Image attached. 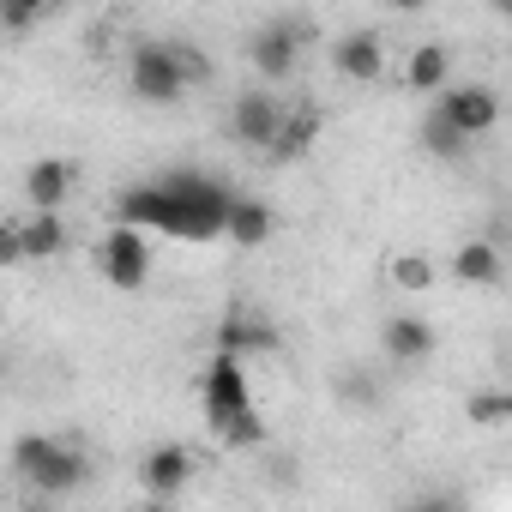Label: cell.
I'll return each mask as SVG.
<instances>
[{
    "label": "cell",
    "mask_w": 512,
    "mask_h": 512,
    "mask_svg": "<svg viewBox=\"0 0 512 512\" xmlns=\"http://www.w3.org/2000/svg\"><path fill=\"white\" fill-rule=\"evenodd\" d=\"M229 205H235V187H223L217 175L205 169H169L157 181H139L115 199V217L127 223H145L157 235H175V241H211L229 229Z\"/></svg>",
    "instance_id": "obj_1"
},
{
    "label": "cell",
    "mask_w": 512,
    "mask_h": 512,
    "mask_svg": "<svg viewBox=\"0 0 512 512\" xmlns=\"http://www.w3.org/2000/svg\"><path fill=\"white\" fill-rule=\"evenodd\" d=\"M199 398H205V428L217 434V446H229V452H253V446L266 440L260 404H253V380H247V356L217 350V356L205 362Z\"/></svg>",
    "instance_id": "obj_2"
},
{
    "label": "cell",
    "mask_w": 512,
    "mask_h": 512,
    "mask_svg": "<svg viewBox=\"0 0 512 512\" xmlns=\"http://www.w3.org/2000/svg\"><path fill=\"white\" fill-rule=\"evenodd\" d=\"M127 85H133L139 103L169 109L193 85H211V55L193 49V43H139L133 61H127Z\"/></svg>",
    "instance_id": "obj_3"
},
{
    "label": "cell",
    "mask_w": 512,
    "mask_h": 512,
    "mask_svg": "<svg viewBox=\"0 0 512 512\" xmlns=\"http://www.w3.org/2000/svg\"><path fill=\"white\" fill-rule=\"evenodd\" d=\"M13 476H19V482H31L43 500H61V494H73V488L91 476V464H85V452H79L73 440L25 434V440L13 446Z\"/></svg>",
    "instance_id": "obj_4"
},
{
    "label": "cell",
    "mask_w": 512,
    "mask_h": 512,
    "mask_svg": "<svg viewBox=\"0 0 512 512\" xmlns=\"http://www.w3.org/2000/svg\"><path fill=\"white\" fill-rule=\"evenodd\" d=\"M97 272H103L109 290H145V278H151V229L115 217V229L97 241Z\"/></svg>",
    "instance_id": "obj_5"
},
{
    "label": "cell",
    "mask_w": 512,
    "mask_h": 512,
    "mask_svg": "<svg viewBox=\"0 0 512 512\" xmlns=\"http://www.w3.org/2000/svg\"><path fill=\"white\" fill-rule=\"evenodd\" d=\"M284 121H290V103L272 91V85H253V91H241L235 103H229V139L241 145V151H272V139L284 133Z\"/></svg>",
    "instance_id": "obj_6"
},
{
    "label": "cell",
    "mask_w": 512,
    "mask_h": 512,
    "mask_svg": "<svg viewBox=\"0 0 512 512\" xmlns=\"http://www.w3.org/2000/svg\"><path fill=\"white\" fill-rule=\"evenodd\" d=\"M61 253H67V223H61V211H31V217L7 223V235H0V260H7V266L61 260Z\"/></svg>",
    "instance_id": "obj_7"
},
{
    "label": "cell",
    "mask_w": 512,
    "mask_h": 512,
    "mask_svg": "<svg viewBox=\"0 0 512 512\" xmlns=\"http://www.w3.org/2000/svg\"><path fill=\"white\" fill-rule=\"evenodd\" d=\"M302 43H308V25L296 19H266L260 31L247 37V61L260 79H290L302 67Z\"/></svg>",
    "instance_id": "obj_8"
},
{
    "label": "cell",
    "mask_w": 512,
    "mask_h": 512,
    "mask_svg": "<svg viewBox=\"0 0 512 512\" xmlns=\"http://www.w3.org/2000/svg\"><path fill=\"white\" fill-rule=\"evenodd\" d=\"M434 109H440L458 133H470V139H488V133L500 127V91H488V85H446V91L434 97Z\"/></svg>",
    "instance_id": "obj_9"
},
{
    "label": "cell",
    "mask_w": 512,
    "mask_h": 512,
    "mask_svg": "<svg viewBox=\"0 0 512 512\" xmlns=\"http://www.w3.org/2000/svg\"><path fill=\"white\" fill-rule=\"evenodd\" d=\"M332 73L338 79H350V85H380L386 79V37L380 31H344L338 43H332Z\"/></svg>",
    "instance_id": "obj_10"
},
{
    "label": "cell",
    "mask_w": 512,
    "mask_h": 512,
    "mask_svg": "<svg viewBox=\"0 0 512 512\" xmlns=\"http://www.w3.org/2000/svg\"><path fill=\"white\" fill-rule=\"evenodd\" d=\"M187 482H193V452H187V446L163 440V446L145 452V464H139V488H145L151 500H181Z\"/></svg>",
    "instance_id": "obj_11"
},
{
    "label": "cell",
    "mask_w": 512,
    "mask_h": 512,
    "mask_svg": "<svg viewBox=\"0 0 512 512\" xmlns=\"http://www.w3.org/2000/svg\"><path fill=\"white\" fill-rule=\"evenodd\" d=\"M380 350H386V362H398V368L428 362V356H434V320H422V314H386Z\"/></svg>",
    "instance_id": "obj_12"
},
{
    "label": "cell",
    "mask_w": 512,
    "mask_h": 512,
    "mask_svg": "<svg viewBox=\"0 0 512 512\" xmlns=\"http://www.w3.org/2000/svg\"><path fill=\"white\" fill-rule=\"evenodd\" d=\"M67 193H73V163H67V157H37V163L25 169V199H31V211H61Z\"/></svg>",
    "instance_id": "obj_13"
},
{
    "label": "cell",
    "mask_w": 512,
    "mask_h": 512,
    "mask_svg": "<svg viewBox=\"0 0 512 512\" xmlns=\"http://www.w3.org/2000/svg\"><path fill=\"white\" fill-rule=\"evenodd\" d=\"M272 229H278V211H272L266 199L235 193V205H229V229H223L235 247H266V241H272Z\"/></svg>",
    "instance_id": "obj_14"
},
{
    "label": "cell",
    "mask_w": 512,
    "mask_h": 512,
    "mask_svg": "<svg viewBox=\"0 0 512 512\" xmlns=\"http://www.w3.org/2000/svg\"><path fill=\"white\" fill-rule=\"evenodd\" d=\"M458 284H470V290H494L500 278H506V260H500V247L494 241H464L458 253H452V266H446Z\"/></svg>",
    "instance_id": "obj_15"
},
{
    "label": "cell",
    "mask_w": 512,
    "mask_h": 512,
    "mask_svg": "<svg viewBox=\"0 0 512 512\" xmlns=\"http://www.w3.org/2000/svg\"><path fill=\"white\" fill-rule=\"evenodd\" d=\"M217 350H235V356H272L278 350V332L266 326V320H253V314H223V326H217Z\"/></svg>",
    "instance_id": "obj_16"
},
{
    "label": "cell",
    "mask_w": 512,
    "mask_h": 512,
    "mask_svg": "<svg viewBox=\"0 0 512 512\" xmlns=\"http://www.w3.org/2000/svg\"><path fill=\"white\" fill-rule=\"evenodd\" d=\"M404 85H410L416 97H440V91L452 85V55H446L440 43H422V49L404 61Z\"/></svg>",
    "instance_id": "obj_17"
},
{
    "label": "cell",
    "mask_w": 512,
    "mask_h": 512,
    "mask_svg": "<svg viewBox=\"0 0 512 512\" xmlns=\"http://www.w3.org/2000/svg\"><path fill=\"white\" fill-rule=\"evenodd\" d=\"M470 145H476V139H470V133H458L440 109H428V115H422V151H428L434 163H464V157H470Z\"/></svg>",
    "instance_id": "obj_18"
},
{
    "label": "cell",
    "mask_w": 512,
    "mask_h": 512,
    "mask_svg": "<svg viewBox=\"0 0 512 512\" xmlns=\"http://www.w3.org/2000/svg\"><path fill=\"white\" fill-rule=\"evenodd\" d=\"M320 139V109H290V121H284V133L272 139V163H296V157H308V145Z\"/></svg>",
    "instance_id": "obj_19"
},
{
    "label": "cell",
    "mask_w": 512,
    "mask_h": 512,
    "mask_svg": "<svg viewBox=\"0 0 512 512\" xmlns=\"http://www.w3.org/2000/svg\"><path fill=\"white\" fill-rule=\"evenodd\" d=\"M434 260H428V253H398V260H392V284L398 290H410V296H422V290H434Z\"/></svg>",
    "instance_id": "obj_20"
},
{
    "label": "cell",
    "mask_w": 512,
    "mask_h": 512,
    "mask_svg": "<svg viewBox=\"0 0 512 512\" xmlns=\"http://www.w3.org/2000/svg\"><path fill=\"white\" fill-rule=\"evenodd\" d=\"M332 392H338L344 404H356V410H374V404H380V386L368 380V368H344V374L332 380Z\"/></svg>",
    "instance_id": "obj_21"
},
{
    "label": "cell",
    "mask_w": 512,
    "mask_h": 512,
    "mask_svg": "<svg viewBox=\"0 0 512 512\" xmlns=\"http://www.w3.org/2000/svg\"><path fill=\"white\" fill-rule=\"evenodd\" d=\"M49 7H55V0H0V13H7V31H13V37H25Z\"/></svg>",
    "instance_id": "obj_22"
},
{
    "label": "cell",
    "mask_w": 512,
    "mask_h": 512,
    "mask_svg": "<svg viewBox=\"0 0 512 512\" xmlns=\"http://www.w3.org/2000/svg\"><path fill=\"white\" fill-rule=\"evenodd\" d=\"M512 416V398L506 392H482V398H470V422H506Z\"/></svg>",
    "instance_id": "obj_23"
},
{
    "label": "cell",
    "mask_w": 512,
    "mask_h": 512,
    "mask_svg": "<svg viewBox=\"0 0 512 512\" xmlns=\"http://www.w3.org/2000/svg\"><path fill=\"white\" fill-rule=\"evenodd\" d=\"M386 7H392V13H422L428 0H386Z\"/></svg>",
    "instance_id": "obj_24"
},
{
    "label": "cell",
    "mask_w": 512,
    "mask_h": 512,
    "mask_svg": "<svg viewBox=\"0 0 512 512\" xmlns=\"http://www.w3.org/2000/svg\"><path fill=\"white\" fill-rule=\"evenodd\" d=\"M488 7H494V13H500L506 25H512V0H488Z\"/></svg>",
    "instance_id": "obj_25"
}]
</instances>
